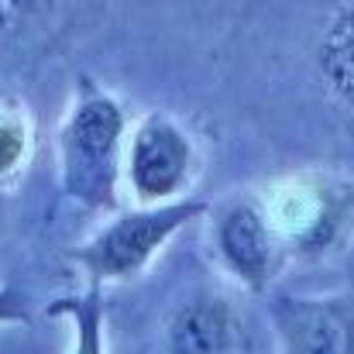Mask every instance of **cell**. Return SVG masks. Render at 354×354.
<instances>
[{"label":"cell","instance_id":"6da1fadb","mask_svg":"<svg viewBox=\"0 0 354 354\" xmlns=\"http://www.w3.org/2000/svg\"><path fill=\"white\" fill-rule=\"evenodd\" d=\"M124 131V107L90 76H80L76 97L59 124V179L69 200L86 210H118Z\"/></svg>","mask_w":354,"mask_h":354},{"label":"cell","instance_id":"7a4b0ae2","mask_svg":"<svg viewBox=\"0 0 354 354\" xmlns=\"http://www.w3.org/2000/svg\"><path fill=\"white\" fill-rule=\"evenodd\" d=\"M207 214L203 200H176L165 207H138L104 224L86 244H80L69 258L86 272L90 286L120 282L138 275L165 241Z\"/></svg>","mask_w":354,"mask_h":354},{"label":"cell","instance_id":"3957f363","mask_svg":"<svg viewBox=\"0 0 354 354\" xmlns=\"http://www.w3.org/2000/svg\"><path fill=\"white\" fill-rule=\"evenodd\" d=\"M196 169L193 138L169 118L148 114L134 127L124 151V176L141 207H165L186 189Z\"/></svg>","mask_w":354,"mask_h":354},{"label":"cell","instance_id":"277c9868","mask_svg":"<svg viewBox=\"0 0 354 354\" xmlns=\"http://www.w3.org/2000/svg\"><path fill=\"white\" fill-rule=\"evenodd\" d=\"M217 248L227 268L248 289H265L275 268V231L265 210L251 200H241L224 210L217 224Z\"/></svg>","mask_w":354,"mask_h":354},{"label":"cell","instance_id":"5b68a950","mask_svg":"<svg viewBox=\"0 0 354 354\" xmlns=\"http://www.w3.org/2000/svg\"><path fill=\"white\" fill-rule=\"evenodd\" d=\"M275 324L282 354H354L351 320L324 299H282Z\"/></svg>","mask_w":354,"mask_h":354},{"label":"cell","instance_id":"8992f818","mask_svg":"<svg viewBox=\"0 0 354 354\" xmlns=\"http://www.w3.org/2000/svg\"><path fill=\"white\" fill-rule=\"evenodd\" d=\"M227 341H231V306L221 296H196L183 303L165 327L169 354H224Z\"/></svg>","mask_w":354,"mask_h":354},{"label":"cell","instance_id":"52a82bcc","mask_svg":"<svg viewBox=\"0 0 354 354\" xmlns=\"http://www.w3.org/2000/svg\"><path fill=\"white\" fill-rule=\"evenodd\" d=\"M272 231L279 227L282 234L296 244L306 248H320L330 241V231L341 221V207L330 200L327 189H289L279 196L275 214H265Z\"/></svg>","mask_w":354,"mask_h":354},{"label":"cell","instance_id":"ba28073f","mask_svg":"<svg viewBox=\"0 0 354 354\" xmlns=\"http://www.w3.org/2000/svg\"><path fill=\"white\" fill-rule=\"evenodd\" d=\"M320 73L327 90L354 114V3H344L330 14L320 41Z\"/></svg>","mask_w":354,"mask_h":354},{"label":"cell","instance_id":"9c48e42d","mask_svg":"<svg viewBox=\"0 0 354 354\" xmlns=\"http://www.w3.org/2000/svg\"><path fill=\"white\" fill-rule=\"evenodd\" d=\"M48 317H66L73 324V354H107L104 341V286H86V292L59 296L45 310Z\"/></svg>","mask_w":354,"mask_h":354},{"label":"cell","instance_id":"30bf717a","mask_svg":"<svg viewBox=\"0 0 354 354\" xmlns=\"http://www.w3.org/2000/svg\"><path fill=\"white\" fill-rule=\"evenodd\" d=\"M35 127L24 104H0V183H10L31 158Z\"/></svg>","mask_w":354,"mask_h":354},{"label":"cell","instance_id":"8fae6325","mask_svg":"<svg viewBox=\"0 0 354 354\" xmlns=\"http://www.w3.org/2000/svg\"><path fill=\"white\" fill-rule=\"evenodd\" d=\"M0 324H28L24 296L14 286H0Z\"/></svg>","mask_w":354,"mask_h":354}]
</instances>
